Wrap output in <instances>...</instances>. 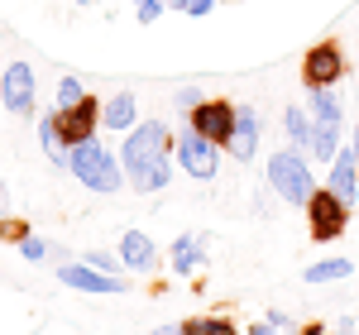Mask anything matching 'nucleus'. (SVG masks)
<instances>
[{
    "label": "nucleus",
    "instance_id": "1",
    "mask_svg": "<svg viewBox=\"0 0 359 335\" xmlns=\"http://www.w3.org/2000/svg\"><path fill=\"white\" fill-rule=\"evenodd\" d=\"M67 168H72V177H77L82 187H91V192H120V182H125L120 163H115V158H111V153H106V149H101L96 139L72 144V153H67Z\"/></svg>",
    "mask_w": 359,
    "mask_h": 335
},
{
    "label": "nucleus",
    "instance_id": "2",
    "mask_svg": "<svg viewBox=\"0 0 359 335\" xmlns=\"http://www.w3.org/2000/svg\"><path fill=\"white\" fill-rule=\"evenodd\" d=\"M269 187H273L283 201H292V206H306V201H311L316 177H311V168H306L302 149H278L273 158H269Z\"/></svg>",
    "mask_w": 359,
    "mask_h": 335
},
{
    "label": "nucleus",
    "instance_id": "3",
    "mask_svg": "<svg viewBox=\"0 0 359 335\" xmlns=\"http://www.w3.org/2000/svg\"><path fill=\"white\" fill-rule=\"evenodd\" d=\"M345 225H350V201H340L331 187H316L311 201H306V230H311V240L331 245V240L345 235Z\"/></svg>",
    "mask_w": 359,
    "mask_h": 335
},
{
    "label": "nucleus",
    "instance_id": "4",
    "mask_svg": "<svg viewBox=\"0 0 359 335\" xmlns=\"http://www.w3.org/2000/svg\"><path fill=\"white\" fill-rule=\"evenodd\" d=\"M168 125L163 120H144V125H135L130 135H125V149H120V158H125V172L135 177V172H144L149 163H158L168 153Z\"/></svg>",
    "mask_w": 359,
    "mask_h": 335
},
{
    "label": "nucleus",
    "instance_id": "5",
    "mask_svg": "<svg viewBox=\"0 0 359 335\" xmlns=\"http://www.w3.org/2000/svg\"><path fill=\"white\" fill-rule=\"evenodd\" d=\"M235 120H240V106H230V101H201L196 111H187V125L211 144H230Z\"/></svg>",
    "mask_w": 359,
    "mask_h": 335
},
{
    "label": "nucleus",
    "instance_id": "6",
    "mask_svg": "<svg viewBox=\"0 0 359 335\" xmlns=\"http://www.w3.org/2000/svg\"><path fill=\"white\" fill-rule=\"evenodd\" d=\"M340 77H345V53H340V43H335V39L316 43V48H306V57H302L306 91H316V86H335Z\"/></svg>",
    "mask_w": 359,
    "mask_h": 335
},
{
    "label": "nucleus",
    "instance_id": "7",
    "mask_svg": "<svg viewBox=\"0 0 359 335\" xmlns=\"http://www.w3.org/2000/svg\"><path fill=\"white\" fill-rule=\"evenodd\" d=\"M53 125H57V135H62V144L72 149V144H82L96 135V125H101V106L86 96L82 106H67V111H53Z\"/></svg>",
    "mask_w": 359,
    "mask_h": 335
},
{
    "label": "nucleus",
    "instance_id": "8",
    "mask_svg": "<svg viewBox=\"0 0 359 335\" xmlns=\"http://www.w3.org/2000/svg\"><path fill=\"white\" fill-rule=\"evenodd\" d=\"M0 101L15 115L34 111V67H29V62H10V67H5V77H0Z\"/></svg>",
    "mask_w": 359,
    "mask_h": 335
},
{
    "label": "nucleus",
    "instance_id": "9",
    "mask_svg": "<svg viewBox=\"0 0 359 335\" xmlns=\"http://www.w3.org/2000/svg\"><path fill=\"white\" fill-rule=\"evenodd\" d=\"M177 158H182V168L192 172V177H216V144L211 139H201V135H187V139H177Z\"/></svg>",
    "mask_w": 359,
    "mask_h": 335
},
{
    "label": "nucleus",
    "instance_id": "10",
    "mask_svg": "<svg viewBox=\"0 0 359 335\" xmlns=\"http://www.w3.org/2000/svg\"><path fill=\"white\" fill-rule=\"evenodd\" d=\"M57 278L67 282V287H77V292H125V282L115 278V273H101L91 264H67V268H57Z\"/></svg>",
    "mask_w": 359,
    "mask_h": 335
},
{
    "label": "nucleus",
    "instance_id": "11",
    "mask_svg": "<svg viewBox=\"0 0 359 335\" xmlns=\"http://www.w3.org/2000/svg\"><path fill=\"white\" fill-rule=\"evenodd\" d=\"M331 192L355 206V196H359V153H355V144L340 149V153L331 158Z\"/></svg>",
    "mask_w": 359,
    "mask_h": 335
},
{
    "label": "nucleus",
    "instance_id": "12",
    "mask_svg": "<svg viewBox=\"0 0 359 335\" xmlns=\"http://www.w3.org/2000/svg\"><path fill=\"white\" fill-rule=\"evenodd\" d=\"M120 264L135 268V273H149L154 268V240L144 230H125L120 235Z\"/></svg>",
    "mask_w": 359,
    "mask_h": 335
},
{
    "label": "nucleus",
    "instance_id": "13",
    "mask_svg": "<svg viewBox=\"0 0 359 335\" xmlns=\"http://www.w3.org/2000/svg\"><path fill=\"white\" fill-rule=\"evenodd\" d=\"M240 163H249L254 158V149H259V115L249 111V106H240V120H235V135H230V144H225Z\"/></svg>",
    "mask_w": 359,
    "mask_h": 335
},
{
    "label": "nucleus",
    "instance_id": "14",
    "mask_svg": "<svg viewBox=\"0 0 359 335\" xmlns=\"http://www.w3.org/2000/svg\"><path fill=\"white\" fill-rule=\"evenodd\" d=\"M135 115H139V101L130 96V91H120V96H111V101L101 106V125L125 135V130H135Z\"/></svg>",
    "mask_w": 359,
    "mask_h": 335
},
{
    "label": "nucleus",
    "instance_id": "15",
    "mask_svg": "<svg viewBox=\"0 0 359 335\" xmlns=\"http://www.w3.org/2000/svg\"><path fill=\"white\" fill-rule=\"evenodd\" d=\"M306 111H311L316 125H335V130H340V101L331 96V86H316L311 101H306Z\"/></svg>",
    "mask_w": 359,
    "mask_h": 335
},
{
    "label": "nucleus",
    "instance_id": "16",
    "mask_svg": "<svg viewBox=\"0 0 359 335\" xmlns=\"http://www.w3.org/2000/svg\"><path fill=\"white\" fill-rule=\"evenodd\" d=\"M306 153H316V163H326L340 153V130L335 125H316L311 120V144H306Z\"/></svg>",
    "mask_w": 359,
    "mask_h": 335
},
{
    "label": "nucleus",
    "instance_id": "17",
    "mask_svg": "<svg viewBox=\"0 0 359 335\" xmlns=\"http://www.w3.org/2000/svg\"><path fill=\"white\" fill-rule=\"evenodd\" d=\"M350 273H355V264H350V259H321V264H311V268H306L302 278L316 287V282H340V278H350Z\"/></svg>",
    "mask_w": 359,
    "mask_h": 335
},
{
    "label": "nucleus",
    "instance_id": "18",
    "mask_svg": "<svg viewBox=\"0 0 359 335\" xmlns=\"http://www.w3.org/2000/svg\"><path fill=\"white\" fill-rule=\"evenodd\" d=\"M283 125H287V135H292V144L306 153V144H311V111H302V106H287V115H283Z\"/></svg>",
    "mask_w": 359,
    "mask_h": 335
},
{
    "label": "nucleus",
    "instance_id": "19",
    "mask_svg": "<svg viewBox=\"0 0 359 335\" xmlns=\"http://www.w3.org/2000/svg\"><path fill=\"white\" fill-rule=\"evenodd\" d=\"M39 139H43V153L53 158V163H67V144H62V135H57V125H53V115H43V125H39Z\"/></svg>",
    "mask_w": 359,
    "mask_h": 335
},
{
    "label": "nucleus",
    "instance_id": "20",
    "mask_svg": "<svg viewBox=\"0 0 359 335\" xmlns=\"http://www.w3.org/2000/svg\"><path fill=\"white\" fill-rule=\"evenodd\" d=\"M196 259H201V240H196V235H182V240L172 245V268H177V273H192Z\"/></svg>",
    "mask_w": 359,
    "mask_h": 335
},
{
    "label": "nucleus",
    "instance_id": "21",
    "mask_svg": "<svg viewBox=\"0 0 359 335\" xmlns=\"http://www.w3.org/2000/svg\"><path fill=\"white\" fill-rule=\"evenodd\" d=\"M130 182H135V192H158V187H168V158H158V163H149L144 172H135Z\"/></svg>",
    "mask_w": 359,
    "mask_h": 335
},
{
    "label": "nucleus",
    "instance_id": "22",
    "mask_svg": "<svg viewBox=\"0 0 359 335\" xmlns=\"http://www.w3.org/2000/svg\"><path fill=\"white\" fill-rule=\"evenodd\" d=\"M182 335H240V331L221 316H196V321H182Z\"/></svg>",
    "mask_w": 359,
    "mask_h": 335
},
{
    "label": "nucleus",
    "instance_id": "23",
    "mask_svg": "<svg viewBox=\"0 0 359 335\" xmlns=\"http://www.w3.org/2000/svg\"><path fill=\"white\" fill-rule=\"evenodd\" d=\"M86 101V86L77 82V77H62V86H57V111H67V106H82Z\"/></svg>",
    "mask_w": 359,
    "mask_h": 335
},
{
    "label": "nucleus",
    "instance_id": "24",
    "mask_svg": "<svg viewBox=\"0 0 359 335\" xmlns=\"http://www.w3.org/2000/svg\"><path fill=\"white\" fill-rule=\"evenodd\" d=\"M135 5H139V25H154V20L163 15L168 0H135Z\"/></svg>",
    "mask_w": 359,
    "mask_h": 335
},
{
    "label": "nucleus",
    "instance_id": "25",
    "mask_svg": "<svg viewBox=\"0 0 359 335\" xmlns=\"http://www.w3.org/2000/svg\"><path fill=\"white\" fill-rule=\"evenodd\" d=\"M20 249H25V259H29V264H39V259L48 254V249H43V240H34V235H25V240H20Z\"/></svg>",
    "mask_w": 359,
    "mask_h": 335
},
{
    "label": "nucleus",
    "instance_id": "26",
    "mask_svg": "<svg viewBox=\"0 0 359 335\" xmlns=\"http://www.w3.org/2000/svg\"><path fill=\"white\" fill-rule=\"evenodd\" d=\"M86 264L101 268V273H115V268H120V259H111V254H86Z\"/></svg>",
    "mask_w": 359,
    "mask_h": 335
},
{
    "label": "nucleus",
    "instance_id": "27",
    "mask_svg": "<svg viewBox=\"0 0 359 335\" xmlns=\"http://www.w3.org/2000/svg\"><path fill=\"white\" fill-rule=\"evenodd\" d=\"M0 240H25V225H15V221H0Z\"/></svg>",
    "mask_w": 359,
    "mask_h": 335
},
{
    "label": "nucleus",
    "instance_id": "28",
    "mask_svg": "<svg viewBox=\"0 0 359 335\" xmlns=\"http://www.w3.org/2000/svg\"><path fill=\"white\" fill-rule=\"evenodd\" d=\"M273 331H278L273 321H259V326H249V335H273Z\"/></svg>",
    "mask_w": 359,
    "mask_h": 335
},
{
    "label": "nucleus",
    "instance_id": "29",
    "mask_svg": "<svg viewBox=\"0 0 359 335\" xmlns=\"http://www.w3.org/2000/svg\"><path fill=\"white\" fill-rule=\"evenodd\" d=\"M172 10H182V15H192V0H168Z\"/></svg>",
    "mask_w": 359,
    "mask_h": 335
},
{
    "label": "nucleus",
    "instance_id": "30",
    "mask_svg": "<svg viewBox=\"0 0 359 335\" xmlns=\"http://www.w3.org/2000/svg\"><path fill=\"white\" fill-rule=\"evenodd\" d=\"M154 335H182V326H158Z\"/></svg>",
    "mask_w": 359,
    "mask_h": 335
},
{
    "label": "nucleus",
    "instance_id": "31",
    "mask_svg": "<svg viewBox=\"0 0 359 335\" xmlns=\"http://www.w3.org/2000/svg\"><path fill=\"white\" fill-rule=\"evenodd\" d=\"M0 211H5V192H0Z\"/></svg>",
    "mask_w": 359,
    "mask_h": 335
},
{
    "label": "nucleus",
    "instance_id": "32",
    "mask_svg": "<svg viewBox=\"0 0 359 335\" xmlns=\"http://www.w3.org/2000/svg\"><path fill=\"white\" fill-rule=\"evenodd\" d=\"M0 106H5V101H0Z\"/></svg>",
    "mask_w": 359,
    "mask_h": 335
},
{
    "label": "nucleus",
    "instance_id": "33",
    "mask_svg": "<svg viewBox=\"0 0 359 335\" xmlns=\"http://www.w3.org/2000/svg\"><path fill=\"white\" fill-rule=\"evenodd\" d=\"M82 5H86V0H82Z\"/></svg>",
    "mask_w": 359,
    "mask_h": 335
}]
</instances>
